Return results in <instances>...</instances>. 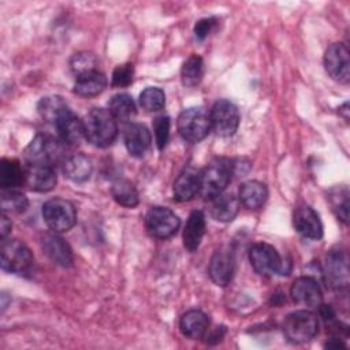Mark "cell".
<instances>
[{"mask_svg": "<svg viewBox=\"0 0 350 350\" xmlns=\"http://www.w3.org/2000/svg\"><path fill=\"white\" fill-rule=\"evenodd\" d=\"M83 120L85 138L97 148L109 146L118 135L116 119L108 109L92 108Z\"/></svg>", "mask_w": 350, "mask_h": 350, "instance_id": "cell-1", "label": "cell"}, {"mask_svg": "<svg viewBox=\"0 0 350 350\" xmlns=\"http://www.w3.org/2000/svg\"><path fill=\"white\" fill-rule=\"evenodd\" d=\"M249 261L253 269L261 276L288 275L291 272L290 260L282 257L279 252L269 243H254L249 250Z\"/></svg>", "mask_w": 350, "mask_h": 350, "instance_id": "cell-2", "label": "cell"}, {"mask_svg": "<svg viewBox=\"0 0 350 350\" xmlns=\"http://www.w3.org/2000/svg\"><path fill=\"white\" fill-rule=\"evenodd\" d=\"M234 164L227 159H217L200 172V194L212 200L221 194L231 180Z\"/></svg>", "mask_w": 350, "mask_h": 350, "instance_id": "cell-3", "label": "cell"}, {"mask_svg": "<svg viewBox=\"0 0 350 350\" xmlns=\"http://www.w3.org/2000/svg\"><path fill=\"white\" fill-rule=\"evenodd\" d=\"M283 332L293 343H306L319 332V320L308 309L291 312L283 321Z\"/></svg>", "mask_w": 350, "mask_h": 350, "instance_id": "cell-4", "label": "cell"}, {"mask_svg": "<svg viewBox=\"0 0 350 350\" xmlns=\"http://www.w3.org/2000/svg\"><path fill=\"white\" fill-rule=\"evenodd\" d=\"M178 131L187 142H200L211 131L209 113L201 107H190L183 109L178 116Z\"/></svg>", "mask_w": 350, "mask_h": 350, "instance_id": "cell-5", "label": "cell"}, {"mask_svg": "<svg viewBox=\"0 0 350 350\" xmlns=\"http://www.w3.org/2000/svg\"><path fill=\"white\" fill-rule=\"evenodd\" d=\"M42 217L53 232H64L77 223V211L71 201L55 197L44 202Z\"/></svg>", "mask_w": 350, "mask_h": 350, "instance_id": "cell-6", "label": "cell"}, {"mask_svg": "<svg viewBox=\"0 0 350 350\" xmlns=\"http://www.w3.org/2000/svg\"><path fill=\"white\" fill-rule=\"evenodd\" d=\"M64 142L60 139H55L48 135L37 134L31 142L27 145L25 150V157L29 165L34 164H46L53 165L64 152Z\"/></svg>", "mask_w": 350, "mask_h": 350, "instance_id": "cell-7", "label": "cell"}, {"mask_svg": "<svg viewBox=\"0 0 350 350\" xmlns=\"http://www.w3.org/2000/svg\"><path fill=\"white\" fill-rule=\"evenodd\" d=\"M33 254L19 239H3L1 268L11 273H26L33 265Z\"/></svg>", "mask_w": 350, "mask_h": 350, "instance_id": "cell-8", "label": "cell"}, {"mask_svg": "<svg viewBox=\"0 0 350 350\" xmlns=\"http://www.w3.org/2000/svg\"><path fill=\"white\" fill-rule=\"evenodd\" d=\"M180 226L178 215L165 206H153L145 216V227L148 232L159 239H167L176 234Z\"/></svg>", "mask_w": 350, "mask_h": 350, "instance_id": "cell-9", "label": "cell"}, {"mask_svg": "<svg viewBox=\"0 0 350 350\" xmlns=\"http://www.w3.org/2000/svg\"><path fill=\"white\" fill-rule=\"evenodd\" d=\"M211 129L220 137H231L239 126V111L230 100H217L209 113Z\"/></svg>", "mask_w": 350, "mask_h": 350, "instance_id": "cell-10", "label": "cell"}, {"mask_svg": "<svg viewBox=\"0 0 350 350\" xmlns=\"http://www.w3.org/2000/svg\"><path fill=\"white\" fill-rule=\"evenodd\" d=\"M324 67L334 81L343 85L349 83L350 57L349 49L343 42H334L327 48L324 53Z\"/></svg>", "mask_w": 350, "mask_h": 350, "instance_id": "cell-11", "label": "cell"}, {"mask_svg": "<svg viewBox=\"0 0 350 350\" xmlns=\"http://www.w3.org/2000/svg\"><path fill=\"white\" fill-rule=\"evenodd\" d=\"M290 295L293 301L306 309L319 308L323 302V293L316 279L312 276L297 278L290 288Z\"/></svg>", "mask_w": 350, "mask_h": 350, "instance_id": "cell-12", "label": "cell"}, {"mask_svg": "<svg viewBox=\"0 0 350 350\" xmlns=\"http://www.w3.org/2000/svg\"><path fill=\"white\" fill-rule=\"evenodd\" d=\"M323 273L325 282L332 288L347 287L349 284V262L342 250H331L324 262Z\"/></svg>", "mask_w": 350, "mask_h": 350, "instance_id": "cell-13", "label": "cell"}, {"mask_svg": "<svg viewBox=\"0 0 350 350\" xmlns=\"http://www.w3.org/2000/svg\"><path fill=\"white\" fill-rule=\"evenodd\" d=\"M234 269L235 260L228 249L221 247L212 254L208 265V273L215 284L220 287L227 286L234 276Z\"/></svg>", "mask_w": 350, "mask_h": 350, "instance_id": "cell-14", "label": "cell"}, {"mask_svg": "<svg viewBox=\"0 0 350 350\" xmlns=\"http://www.w3.org/2000/svg\"><path fill=\"white\" fill-rule=\"evenodd\" d=\"M294 228L305 238L320 239L323 237V224L319 213L309 205L298 206L293 215Z\"/></svg>", "mask_w": 350, "mask_h": 350, "instance_id": "cell-15", "label": "cell"}, {"mask_svg": "<svg viewBox=\"0 0 350 350\" xmlns=\"http://www.w3.org/2000/svg\"><path fill=\"white\" fill-rule=\"evenodd\" d=\"M123 139L127 152L134 157H142L152 144L150 131L145 124L130 123L124 127Z\"/></svg>", "mask_w": 350, "mask_h": 350, "instance_id": "cell-16", "label": "cell"}, {"mask_svg": "<svg viewBox=\"0 0 350 350\" xmlns=\"http://www.w3.org/2000/svg\"><path fill=\"white\" fill-rule=\"evenodd\" d=\"M41 247L44 253L60 267H71L74 257L68 243L56 232L45 234L41 238Z\"/></svg>", "mask_w": 350, "mask_h": 350, "instance_id": "cell-17", "label": "cell"}, {"mask_svg": "<svg viewBox=\"0 0 350 350\" xmlns=\"http://www.w3.org/2000/svg\"><path fill=\"white\" fill-rule=\"evenodd\" d=\"M56 172L53 165L34 164L26 170V185L38 193L51 191L56 186Z\"/></svg>", "mask_w": 350, "mask_h": 350, "instance_id": "cell-18", "label": "cell"}, {"mask_svg": "<svg viewBox=\"0 0 350 350\" xmlns=\"http://www.w3.org/2000/svg\"><path fill=\"white\" fill-rule=\"evenodd\" d=\"M174 198L179 202L193 200L200 193V172L191 167L185 168L174 182Z\"/></svg>", "mask_w": 350, "mask_h": 350, "instance_id": "cell-19", "label": "cell"}, {"mask_svg": "<svg viewBox=\"0 0 350 350\" xmlns=\"http://www.w3.org/2000/svg\"><path fill=\"white\" fill-rule=\"evenodd\" d=\"M57 129V133L60 135V139L66 145H78L82 138H85V129H83V120H81L78 116H75L71 109L64 113L57 123L55 124Z\"/></svg>", "mask_w": 350, "mask_h": 350, "instance_id": "cell-20", "label": "cell"}, {"mask_svg": "<svg viewBox=\"0 0 350 350\" xmlns=\"http://www.w3.org/2000/svg\"><path fill=\"white\" fill-rule=\"evenodd\" d=\"M205 216L201 211H193L183 228V246L189 252H196L205 235Z\"/></svg>", "mask_w": 350, "mask_h": 350, "instance_id": "cell-21", "label": "cell"}, {"mask_svg": "<svg viewBox=\"0 0 350 350\" xmlns=\"http://www.w3.org/2000/svg\"><path fill=\"white\" fill-rule=\"evenodd\" d=\"M208 325H209L208 316L198 309L187 310L186 313L182 314L179 321L182 334L190 339L202 338L208 331Z\"/></svg>", "mask_w": 350, "mask_h": 350, "instance_id": "cell-22", "label": "cell"}, {"mask_svg": "<svg viewBox=\"0 0 350 350\" xmlns=\"http://www.w3.org/2000/svg\"><path fill=\"white\" fill-rule=\"evenodd\" d=\"M107 86V78L98 70L83 72L75 77L74 92L82 97H92L101 93Z\"/></svg>", "mask_w": 350, "mask_h": 350, "instance_id": "cell-23", "label": "cell"}, {"mask_svg": "<svg viewBox=\"0 0 350 350\" xmlns=\"http://www.w3.org/2000/svg\"><path fill=\"white\" fill-rule=\"evenodd\" d=\"M239 198L232 194H219L212 198L211 215L215 220L221 223H228L235 219L239 211Z\"/></svg>", "mask_w": 350, "mask_h": 350, "instance_id": "cell-24", "label": "cell"}, {"mask_svg": "<svg viewBox=\"0 0 350 350\" xmlns=\"http://www.w3.org/2000/svg\"><path fill=\"white\" fill-rule=\"evenodd\" d=\"M268 198V189L260 180H247L239 187V202L249 209L261 208Z\"/></svg>", "mask_w": 350, "mask_h": 350, "instance_id": "cell-25", "label": "cell"}, {"mask_svg": "<svg viewBox=\"0 0 350 350\" xmlns=\"http://www.w3.org/2000/svg\"><path fill=\"white\" fill-rule=\"evenodd\" d=\"M63 171L64 175L72 182H85L92 175L93 164L88 156L75 153L66 157L63 163Z\"/></svg>", "mask_w": 350, "mask_h": 350, "instance_id": "cell-26", "label": "cell"}, {"mask_svg": "<svg viewBox=\"0 0 350 350\" xmlns=\"http://www.w3.org/2000/svg\"><path fill=\"white\" fill-rule=\"evenodd\" d=\"M26 183V171L15 159H3L0 163L1 189H16Z\"/></svg>", "mask_w": 350, "mask_h": 350, "instance_id": "cell-27", "label": "cell"}, {"mask_svg": "<svg viewBox=\"0 0 350 350\" xmlns=\"http://www.w3.org/2000/svg\"><path fill=\"white\" fill-rule=\"evenodd\" d=\"M40 116L52 124H56L57 120L70 111L67 103L60 96H46L42 97L37 105Z\"/></svg>", "mask_w": 350, "mask_h": 350, "instance_id": "cell-28", "label": "cell"}, {"mask_svg": "<svg viewBox=\"0 0 350 350\" xmlns=\"http://www.w3.org/2000/svg\"><path fill=\"white\" fill-rule=\"evenodd\" d=\"M111 194L113 200L126 208H134L139 202V196L135 186L127 179H118L112 183Z\"/></svg>", "mask_w": 350, "mask_h": 350, "instance_id": "cell-29", "label": "cell"}, {"mask_svg": "<svg viewBox=\"0 0 350 350\" xmlns=\"http://www.w3.org/2000/svg\"><path fill=\"white\" fill-rule=\"evenodd\" d=\"M204 75V62L198 55L189 56L180 70L182 83L187 88H193L198 85Z\"/></svg>", "mask_w": 350, "mask_h": 350, "instance_id": "cell-30", "label": "cell"}, {"mask_svg": "<svg viewBox=\"0 0 350 350\" xmlns=\"http://www.w3.org/2000/svg\"><path fill=\"white\" fill-rule=\"evenodd\" d=\"M108 111L118 120H130L135 115V104L127 93L115 94L108 103Z\"/></svg>", "mask_w": 350, "mask_h": 350, "instance_id": "cell-31", "label": "cell"}, {"mask_svg": "<svg viewBox=\"0 0 350 350\" xmlns=\"http://www.w3.org/2000/svg\"><path fill=\"white\" fill-rule=\"evenodd\" d=\"M0 201L3 213H21L29 206L27 197L15 189H1Z\"/></svg>", "mask_w": 350, "mask_h": 350, "instance_id": "cell-32", "label": "cell"}, {"mask_svg": "<svg viewBox=\"0 0 350 350\" xmlns=\"http://www.w3.org/2000/svg\"><path fill=\"white\" fill-rule=\"evenodd\" d=\"M165 104V94L160 88L149 86L139 94V105L148 112H156L163 109Z\"/></svg>", "mask_w": 350, "mask_h": 350, "instance_id": "cell-33", "label": "cell"}, {"mask_svg": "<svg viewBox=\"0 0 350 350\" xmlns=\"http://www.w3.org/2000/svg\"><path fill=\"white\" fill-rule=\"evenodd\" d=\"M71 70L75 75L97 70V59L90 52H78L70 60Z\"/></svg>", "mask_w": 350, "mask_h": 350, "instance_id": "cell-34", "label": "cell"}, {"mask_svg": "<svg viewBox=\"0 0 350 350\" xmlns=\"http://www.w3.org/2000/svg\"><path fill=\"white\" fill-rule=\"evenodd\" d=\"M329 198H331L332 209L336 213V216L345 224H347V219H349V191H347V189L345 187L343 190H335Z\"/></svg>", "mask_w": 350, "mask_h": 350, "instance_id": "cell-35", "label": "cell"}, {"mask_svg": "<svg viewBox=\"0 0 350 350\" xmlns=\"http://www.w3.org/2000/svg\"><path fill=\"white\" fill-rule=\"evenodd\" d=\"M170 118L168 116H157L153 122V133H154V141L159 149H164V146L168 142L170 138Z\"/></svg>", "mask_w": 350, "mask_h": 350, "instance_id": "cell-36", "label": "cell"}, {"mask_svg": "<svg viewBox=\"0 0 350 350\" xmlns=\"http://www.w3.org/2000/svg\"><path fill=\"white\" fill-rule=\"evenodd\" d=\"M134 67L130 63L118 66L112 72V86L113 88H126L133 82Z\"/></svg>", "mask_w": 350, "mask_h": 350, "instance_id": "cell-37", "label": "cell"}, {"mask_svg": "<svg viewBox=\"0 0 350 350\" xmlns=\"http://www.w3.org/2000/svg\"><path fill=\"white\" fill-rule=\"evenodd\" d=\"M216 23L215 18H202L194 25V36L198 40H204L213 29Z\"/></svg>", "mask_w": 350, "mask_h": 350, "instance_id": "cell-38", "label": "cell"}, {"mask_svg": "<svg viewBox=\"0 0 350 350\" xmlns=\"http://www.w3.org/2000/svg\"><path fill=\"white\" fill-rule=\"evenodd\" d=\"M11 227H12L11 220L7 217L5 213H1V217H0V237H1V239L7 238V235L11 232Z\"/></svg>", "mask_w": 350, "mask_h": 350, "instance_id": "cell-39", "label": "cell"}, {"mask_svg": "<svg viewBox=\"0 0 350 350\" xmlns=\"http://www.w3.org/2000/svg\"><path fill=\"white\" fill-rule=\"evenodd\" d=\"M347 108H349V103H347V101L339 108V112L342 113V116L345 118V120H349V109H347Z\"/></svg>", "mask_w": 350, "mask_h": 350, "instance_id": "cell-40", "label": "cell"}]
</instances>
